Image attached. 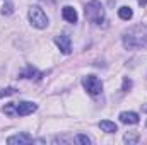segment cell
Returning <instances> with one entry per match:
<instances>
[{
  "label": "cell",
  "mask_w": 147,
  "mask_h": 145,
  "mask_svg": "<svg viewBox=\"0 0 147 145\" xmlns=\"http://www.w3.org/2000/svg\"><path fill=\"white\" fill-rule=\"evenodd\" d=\"M86 17L92 22V24H103L106 15H105V7L101 5V2L98 0H92L86 5Z\"/></svg>",
  "instance_id": "1"
},
{
  "label": "cell",
  "mask_w": 147,
  "mask_h": 145,
  "mask_svg": "<svg viewBox=\"0 0 147 145\" xmlns=\"http://www.w3.org/2000/svg\"><path fill=\"white\" fill-rule=\"evenodd\" d=\"M28 17H29V22L33 28L36 29H45L48 26V17L45 14V10L38 5H33L29 7V12H28Z\"/></svg>",
  "instance_id": "2"
},
{
  "label": "cell",
  "mask_w": 147,
  "mask_h": 145,
  "mask_svg": "<svg viewBox=\"0 0 147 145\" xmlns=\"http://www.w3.org/2000/svg\"><path fill=\"white\" fill-rule=\"evenodd\" d=\"M82 85L87 91V94H91V96H98L103 91V84L96 75H86L82 79Z\"/></svg>",
  "instance_id": "3"
},
{
  "label": "cell",
  "mask_w": 147,
  "mask_h": 145,
  "mask_svg": "<svg viewBox=\"0 0 147 145\" xmlns=\"http://www.w3.org/2000/svg\"><path fill=\"white\" fill-rule=\"evenodd\" d=\"M38 109V106L31 101H22V103H16V116H28L33 114Z\"/></svg>",
  "instance_id": "4"
},
{
  "label": "cell",
  "mask_w": 147,
  "mask_h": 145,
  "mask_svg": "<svg viewBox=\"0 0 147 145\" xmlns=\"http://www.w3.org/2000/svg\"><path fill=\"white\" fill-rule=\"evenodd\" d=\"M55 44L58 46V50L63 53V55H69L72 51V41L69 34H58L55 38Z\"/></svg>",
  "instance_id": "5"
},
{
  "label": "cell",
  "mask_w": 147,
  "mask_h": 145,
  "mask_svg": "<svg viewBox=\"0 0 147 145\" xmlns=\"http://www.w3.org/2000/svg\"><path fill=\"white\" fill-rule=\"evenodd\" d=\"M31 142H34V140L28 133H17V135H12V137L7 138L9 145H26V144H31Z\"/></svg>",
  "instance_id": "6"
},
{
  "label": "cell",
  "mask_w": 147,
  "mask_h": 145,
  "mask_svg": "<svg viewBox=\"0 0 147 145\" xmlns=\"http://www.w3.org/2000/svg\"><path fill=\"white\" fill-rule=\"evenodd\" d=\"M139 119H140L139 114L134 113V111H123V113H120V121L125 123V125H137Z\"/></svg>",
  "instance_id": "7"
},
{
  "label": "cell",
  "mask_w": 147,
  "mask_h": 145,
  "mask_svg": "<svg viewBox=\"0 0 147 145\" xmlns=\"http://www.w3.org/2000/svg\"><path fill=\"white\" fill-rule=\"evenodd\" d=\"M62 15H63V19L67 21V22H72L75 24L77 21H79V15H77V10L70 7V5H65L63 9H62Z\"/></svg>",
  "instance_id": "8"
},
{
  "label": "cell",
  "mask_w": 147,
  "mask_h": 145,
  "mask_svg": "<svg viewBox=\"0 0 147 145\" xmlns=\"http://www.w3.org/2000/svg\"><path fill=\"white\" fill-rule=\"evenodd\" d=\"M99 128H101L103 132H106V133H115V132H118V126H116L113 121H108V119L99 121Z\"/></svg>",
  "instance_id": "9"
},
{
  "label": "cell",
  "mask_w": 147,
  "mask_h": 145,
  "mask_svg": "<svg viewBox=\"0 0 147 145\" xmlns=\"http://www.w3.org/2000/svg\"><path fill=\"white\" fill-rule=\"evenodd\" d=\"M118 15H120V19H123V21H130V19L134 17V10H132L130 7L123 5V7L118 9Z\"/></svg>",
  "instance_id": "10"
},
{
  "label": "cell",
  "mask_w": 147,
  "mask_h": 145,
  "mask_svg": "<svg viewBox=\"0 0 147 145\" xmlns=\"http://www.w3.org/2000/svg\"><path fill=\"white\" fill-rule=\"evenodd\" d=\"M34 75H39V72H38L36 68H33V67H28L26 72L21 73V79H33ZM34 79H36V77H34Z\"/></svg>",
  "instance_id": "11"
},
{
  "label": "cell",
  "mask_w": 147,
  "mask_h": 145,
  "mask_svg": "<svg viewBox=\"0 0 147 145\" xmlns=\"http://www.w3.org/2000/svg\"><path fill=\"white\" fill-rule=\"evenodd\" d=\"M123 140H125L127 144H137V142H139V135H137V133H127V135L123 137Z\"/></svg>",
  "instance_id": "12"
},
{
  "label": "cell",
  "mask_w": 147,
  "mask_h": 145,
  "mask_svg": "<svg viewBox=\"0 0 147 145\" xmlns=\"http://www.w3.org/2000/svg\"><path fill=\"white\" fill-rule=\"evenodd\" d=\"M74 142L82 144V145H91V138H89V137H86V135H77V137L74 138Z\"/></svg>",
  "instance_id": "13"
},
{
  "label": "cell",
  "mask_w": 147,
  "mask_h": 145,
  "mask_svg": "<svg viewBox=\"0 0 147 145\" xmlns=\"http://www.w3.org/2000/svg\"><path fill=\"white\" fill-rule=\"evenodd\" d=\"M3 113L9 114V116H16V103H10V104H5Z\"/></svg>",
  "instance_id": "14"
},
{
  "label": "cell",
  "mask_w": 147,
  "mask_h": 145,
  "mask_svg": "<svg viewBox=\"0 0 147 145\" xmlns=\"http://www.w3.org/2000/svg\"><path fill=\"white\" fill-rule=\"evenodd\" d=\"M16 94V89L14 87H7V89H2L0 91V97H7V96H12Z\"/></svg>",
  "instance_id": "15"
},
{
  "label": "cell",
  "mask_w": 147,
  "mask_h": 145,
  "mask_svg": "<svg viewBox=\"0 0 147 145\" xmlns=\"http://www.w3.org/2000/svg\"><path fill=\"white\" fill-rule=\"evenodd\" d=\"M130 87H132V80L125 77V79H123V87H121V91H123V92H127Z\"/></svg>",
  "instance_id": "16"
},
{
  "label": "cell",
  "mask_w": 147,
  "mask_h": 145,
  "mask_svg": "<svg viewBox=\"0 0 147 145\" xmlns=\"http://www.w3.org/2000/svg\"><path fill=\"white\" fill-rule=\"evenodd\" d=\"M140 46H144V48H147V31H146V33H142V39H140Z\"/></svg>",
  "instance_id": "17"
},
{
  "label": "cell",
  "mask_w": 147,
  "mask_h": 145,
  "mask_svg": "<svg viewBox=\"0 0 147 145\" xmlns=\"http://www.w3.org/2000/svg\"><path fill=\"white\" fill-rule=\"evenodd\" d=\"M2 12H3V14H10V12H12V5H10V3H7V7H3V9H2Z\"/></svg>",
  "instance_id": "18"
},
{
  "label": "cell",
  "mask_w": 147,
  "mask_h": 145,
  "mask_svg": "<svg viewBox=\"0 0 147 145\" xmlns=\"http://www.w3.org/2000/svg\"><path fill=\"white\" fill-rule=\"evenodd\" d=\"M146 2H147V0H139V3H140V5H144Z\"/></svg>",
  "instance_id": "19"
},
{
  "label": "cell",
  "mask_w": 147,
  "mask_h": 145,
  "mask_svg": "<svg viewBox=\"0 0 147 145\" xmlns=\"http://www.w3.org/2000/svg\"><path fill=\"white\" fill-rule=\"evenodd\" d=\"M144 111H147V106H144Z\"/></svg>",
  "instance_id": "20"
}]
</instances>
